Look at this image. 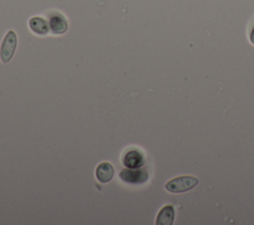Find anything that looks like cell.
<instances>
[{
  "label": "cell",
  "mask_w": 254,
  "mask_h": 225,
  "mask_svg": "<svg viewBox=\"0 0 254 225\" xmlns=\"http://www.w3.org/2000/svg\"><path fill=\"white\" fill-rule=\"evenodd\" d=\"M198 181V178L192 175H180L170 179L165 184V188L171 193H183L192 189Z\"/></svg>",
  "instance_id": "cell-1"
},
{
  "label": "cell",
  "mask_w": 254,
  "mask_h": 225,
  "mask_svg": "<svg viewBox=\"0 0 254 225\" xmlns=\"http://www.w3.org/2000/svg\"><path fill=\"white\" fill-rule=\"evenodd\" d=\"M18 43V38L13 30H9L3 38L0 46V59L3 63L9 62L16 51Z\"/></svg>",
  "instance_id": "cell-2"
},
{
  "label": "cell",
  "mask_w": 254,
  "mask_h": 225,
  "mask_svg": "<svg viewBox=\"0 0 254 225\" xmlns=\"http://www.w3.org/2000/svg\"><path fill=\"white\" fill-rule=\"evenodd\" d=\"M119 177L124 182L130 183V184H139V183L146 182L148 180L149 174L147 170L144 169L126 168L119 172Z\"/></svg>",
  "instance_id": "cell-3"
},
{
  "label": "cell",
  "mask_w": 254,
  "mask_h": 225,
  "mask_svg": "<svg viewBox=\"0 0 254 225\" xmlns=\"http://www.w3.org/2000/svg\"><path fill=\"white\" fill-rule=\"evenodd\" d=\"M49 28L50 32H52L54 35H63L67 31L68 23L65 17L59 13V12H53L49 15Z\"/></svg>",
  "instance_id": "cell-4"
},
{
  "label": "cell",
  "mask_w": 254,
  "mask_h": 225,
  "mask_svg": "<svg viewBox=\"0 0 254 225\" xmlns=\"http://www.w3.org/2000/svg\"><path fill=\"white\" fill-rule=\"evenodd\" d=\"M122 163L126 168L137 169L141 168L145 163L144 155L137 149H130L126 151L122 157Z\"/></svg>",
  "instance_id": "cell-5"
},
{
  "label": "cell",
  "mask_w": 254,
  "mask_h": 225,
  "mask_svg": "<svg viewBox=\"0 0 254 225\" xmlns=\"http://www.w3.org/2000/svg\"><path fill=\"white\" fill-rule=\"evenodd\" d=\"M28 24L30 30L36 35L46 36L50 32L48 21L41 16H34L30 18Z\"/></svg>",
  "instance_id": "cell-6"
},
{
  "label": "cell",
  "mask_w": 254,
  "mask_h": 225,
  "mask_svg": "<svg viewBox=\"0 0 254 225\" xmlns=\"http://www.w3.org/2000/svg\"><path fill=\"white\" fill-rule=\"evenodd\" d=\"M95 175L98 181L102 183H106L110 181L114 175V168L108 162L100 163L95 169Z\"/></svg>",
  "instance_id": "cell-7"
},
{
  "label": "cell",
  "mask_w": 254,
  "mask_h": 225,
  "mask_svg": "<svg viewBox=\"0 0 254 225\" xmlns=\"http://www.w3.org/2000/svg\"><path fill=\"white\" fill-rule=\"evenodd\" d=\"M175 220V208L173 205L168 204L163 206L157 217H156V225H172Z\"/></svg>",
  "instance_id": "cell-8"
},
{
  "label": "cell",
  "mask_w": 254,
  "mask_h": 225,
  "mask_svg": "<svg viewBox=\"0 0 254 225\" xmlns=\"http://www.w3.org/2000/svg\"><path fill=\"white\" fill-rule=\"evenodd\" d=\"M248 39H249V42L254 46V24L251 26V28L249 30Z\"/></svg>",
  "instance_id": "cell-9"
}]
</instances>
